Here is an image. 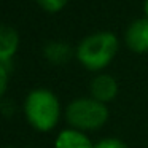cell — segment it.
I'll use <instances>...</instances> for the list:
<instances>
[{"instance_id":"obj_3","label":"cell","mask_w":148,"mask_h":148,"mask_svg":"<svg viewBox=\"0 0 148 148\" xmlns=\"http://www.w3.org/2000/svg\"><path fill=\"white\" fill-rule=\"evenodd\" d=\"M64 116L70 127L88 134L102 129L110 118V112L107 103H102L88 96L70 100L65 107Z\"/></svg>"},{"instance_id":"obj_11","label":"cell","mask_w":148,"mask_h":148,"mask_svg":"<svg viewBox=\"0 0 148 148\" xmlns=\"http://www.w3.org/2000/svg\"><path fill=\"white\" fill-rule=\"evenodd\" d=\"M143 11H145V18H148V0L143 2Z\"/></svg>"},{"instance_id":"obj_8","label":"cell","mask_w":148,"mask_h":148,"mask_svg":"<svg viewBox=\"0 0 148 148\" xmlns=\"http://www.w3.org/2000/svg\"><path fill=\"white\" fill-rule=\"evenodd\" d=\"M43 54H45L48 62H51L54 65H61V64H67L70 61V58L73 56V49L69 43L54 40V42H48L45 45Z\"/></svg>"},{"instance_id":"obj_4","label":"cell","mask_w":148,"mask_h":148,"mask_svg":"<svg viewBox=\"0 0 148 148\" xmlns=\"http://www.w3.org/2000/svg\"><path fill=\"white\" fill-rule=\"evenodd\" d=\"M124 42L132 53H148V18H138L129 24L124 32Z\"/></svg>"},{"instance_id":"obj_1","label":"cell","mask_w":148,"mask_h":148,"mask_svg":"<svg viewBox=\"0 0 148 148\" xmlns=\"http://www.w3.org/2000/svg\"><path fill=\"white\" fill-rule=\"evenodd\" d=\"M23 110L27 123L37 132H51L62 116L59 97L48 88H35L29 91L24 99Z\"/></svg>"},{"instance_id":"obj_7","label":"cell","mask_w":148,"mask_h":148,"mask_svg":"<svg viewBox=\"0 0 148 148\" xmlns=\"http://www.w3.org/2000/svg\"><path fill=\"white\" fill-rule=\"evenodd\" d=\"M18 46H19V35L16 29L3 24L0 27V61H13Z\"/></svg>"},{"instance_id":"obj_2","label":"cell","mask_w":148,"mask_h":148,"mask_svg":"<svg viewBox=\"0 0 148 148\" xmlns=\"http://www.w3.org/2000/svg\"><path fill=\"white\" fill-rule=\"evenodd\" d=\"M118 46L119 42L115 34L108 30H100L84 37L77 46L75 56L86 70L102 72L115 59Z\"/></svg>"},{"instance_id":"obj_12","label":"cell","mask_w":148,"mask_h":148,"mask_svg":"<svg viewBox=\"0 0 148 148\" xmlns=\"http://www.w3.org/2000/svg\"><path fill=\"white\" fill-rule=\"evenodd\" d=\"M7 148H10V147H7Z\"/></svg>"},{"instance_id":"obj_10","label":"cell","mask_w":148,"mask_h":148,"mask_svg":"<svg viewBox=\"0 0 148 148\" xmlns=\"http://www.w3.org/2000/svg\"><path fill=\"white\" fill-rule=\"evenodd\" d=\"M94 148H127V145L116 137H105L100 138L97 143H94Z\"/></svg>"},{"instance_id":"obj_9","label":"cell","mask_w":148,"mask_h":148,"mask_svg":"<svg viewBox=\"0 0 148 148\" xmlns=\"http://www.w3.org/2000/svg\"><path fill=\"white\" fill-rule=\"evenodd\" d=\"M69 0H37V3L48 13H58L67 5Z\"/></svg>"},{"instance_id":"obj_6","label":"cell","mask_w":148,"mask_h":148,"mask_svg":"<svg viewBox=\"0 0 148 148\" xmlns=\"http://www.w3.org/2000/svg\"><path fill=\"white\" fill-rule=\"evenodd\" d=\"M54 148H94V143L86 132L67 127L59 131V134L56 135Z\"/></svg>"},{"instance_id":"obj_5","label":"cell","mask_w":148,"mask_h":148,"mask_svg":"<svg viewBox=\"0 0 148 148\" xmlns=\"http://www.w3.org/2000/svg\"><path fill=\"white\" fill-rule=\"evenodd\" d=\"M118 81L108 73H97L89 83V96L102 103H108L118 96Z\"/></svg>"}]
</instances>
